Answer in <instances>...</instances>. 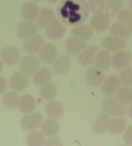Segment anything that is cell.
I'll return each instance as SVG.
<instances>
[{
  "mask_svg": "<svg viewBox=\"0 0 132 146\" xmlns=\"http://www.w3.org/2000/svg\"><path fill=\"white\" fill-rule=\"evenodd\" d=\"M25 142L28 146H41L45 145V136L38 131H30L27 135Z\"/></svg>",
  "mask_w": 132,
  "mask_h": 146,
  "instance_id": "31",
  "label": "cell"
},
{
  "mask_svg": "<svg viewBox=\"0 0 132 146\" xmlns=\"http://www.w3.org/2000/svg\"><path fill=\"white\" fill-rule=\"evenodd\" d=\"M20 13L22 18L24 20L33 22L38 18L40 13V9L35 2L29 1L23 5Z\"/></svg>",
  "mask_w": 132,
  "mask_h": 146,
  "instance_id": "16",
  "label": "cell"
},
{
  "mask_svg": "<svg viewBox=\"0 0 132 146\" xmlns=\"http://www.w3.org/2000/svg\"><path fill=\"white\" fill-rule=\"evenodd\" d=\"M128 122L122 116H115L109 119L107 131L113 135H119L123 133L127 127Z\"/></svg>",
  "mask_w": 132,
  "mask_h": 146,
  "instance_id": "20",
  "label": "cell"
},
{
  "mask_svg": "<svg viewBox=\"0 0 132 146\" xmlns=\"http://www.w3.org/2000/svg\"><path fill=\"white\" fill-rule=\"evenodd\" d=\"M45 112L48 117L57 120L63 116L64 107L60 101L52 100L49 102L46 105Z\"/></svg>",
  "mask_w": 132,
  "mask_h": 146,
  "instance_id": "22",
  "label": "cell"
},
{
  "mask_svg": "<svg viewBox=\"0 0 132 146\" xmlns=\"http://www.w3.org/2000/svg\"><path fill=\"white\" fill-rule=\"evenodd\" d=\"M99 47L95 45H91L85 47L79 55V62L82 66L87 67L91 65L94 62L95 58L96 56Z\"/></svg>",
  "mask_w": 132,
  "mask_h": 146,
  "instance_id": "18",
  "label": "cell"
},
{
  "mask_svg": "<svg viewBox=\"0 0 132 146\" xmlns=\"http://www.w3.org/2000/svg\"><path fill=\"white\" fill-rule=\"evenodd\" d=\"M62 142L59 138L57 137H51V138L46 140L45 145L51 146H60L62 145Z\"/></svg>",
  "mask_w": 132,
  "mask_h": 146,
  "instance_id": "39",
  "label": "cell"
},
{
  "mask_svg": "<svg viewBox=\"0 0 132 146\" xmlns=\"http://www.w3.org/2000/svg\"><path fill=\"white\" fill-rule=\"evenodd\" d=\"M43 121V116L40 112L26 114L21 118L20 126L23 131L30 132L40 127Z\"/></svg>",
  "mask_w": 132,
  "mask_h": 146,
  "instance_id": "3",
  "label": "cell"
},
{
  "mask_svg": "<svg viewBox=\"0 0 132 146\" xmlns=\"http://www.w3.org/2000/svg\"><path fill=\"white\" fill-rule=\"evenodd\" d=\"M38 32L37 25L33 21H22L17 27V35L21 40H27L35 36Z\"/></svg>",
  "mask_w": 132,
  "mask_h": 146,
  "instance_id": "14",
  "label": "cell"
},
{
  "mask_svg": "<svg viewBox=\"0 0 132 146\" xmlns=\"http://www.w3.org/2000/svg\"><path fill=\"white\" fill-rule=\"evenodd\" d=\"M89 5L85 0H65L60 13L65 21L71 24L81 23L87 18Z\"/></svg>",
  "mask_w": 132,
  "mask_h": 146,
  "instance_id": "1",
  "label": "cell"
},
{
  "mask_svg": "<svg viewBox=\"0 0 132 146\" xmlns=\"http://www.w3.org/2000/svg\"><path fill=\"white\" fill-rule=\"evenodd\" d=\"M85 47H86V43L85 42V41L74 36L68 38L65 43L66 50L73 55L79 54Z\"/></svg>",
  "mask_w": 132,
  "mask_h": 146,
  "instance_id": "23",
  "label": "cell"
},
{
  "mask_svg": "<svg viewBox=\"0 0 132 146\" xmlns=\"http://www.w3.org/2000/svg\"><path fill=\"white\" fill-rule=\"evenodd\" d=\"M58 88L53 83H48V84L41 86L39 91L41 100L45 102H50L53 100L57 96Z\"/></svg>",
  "mask_w": 132,
  "mask_h": 146,
  "instance_id": "29",
  "label": "cell"
},
{
  "mask_svg": "<svg viewBox=\"0 0 132 146\" xmlns=\"http://www.w3.org/2000/svg\"><path fill=\"white\" fill-rule=\"evenodd\" d=\"M2 62L9 66H13L19 62L20 53L19 50L14 46L5 47L0 53Z\"/></svg>",
  "mask_w": 132,
  "mask_h": 146,
  "instance_id": "13",
  "label": "cell"
},
{
  "mask_svg": "<svg viewBox=\"0 0 132 146\" xmlns=\"http://www.w3.org/2000/svg\"><path fill=\"white\" fill-rule=\"evenodd\" d=\"M129 8H130L131 10L132 11V0H130V1H129Z\"/></svg>",
  "mask_w": 132,
  "mask_h": 146,
  "instance_id": "44",
  "label": "cell"
},
{
  "mask_svg": "<svg viewBox=\"0 0 132 146\" xmlns=\"http://www.w3.org/2000/svg\"><path fill=\"white\" fill-rule=\"evenodd\" d=\"M19 66L22 72L27 76H31L40 68V60L36 56L27 55L19 61Z\"/></svg>",
  "mask_w": 132,
  "mask_h": 146,
  "instance_id": "4",
  "label": "cell"
},
{
  "mask_svg": "<svg viewBox=\"0 0 132 146\" xmlns=\"http://www.w3.org/2000/svg\"><path fill=\"white\" fill-rule=\"evenodd\" d=\"M29 80L27 76L22 72H16L9 80V86L16 92H22L27 88Z\"/></svg>",
  "mask_w": 132,
  "mask_h": 146,
  "instance_id": "10",
  "label": "cell"
},
{
  "mask_svg": "<svg viewBox=\"0 0 132 146\" xmlns=\"http://www.w3.org/2000/svg\"><path fill=\"white\" fill-rule=\"evenodd\" d=\"M32 1H34V2H40L42 1V0H32Z\"/></svg>",
  "mask_w": 132,
  "mask_h": 146,
  "instance_id": "45",
  "label": "cell"
},
{
  "mask_svg": "<svg viewBox=\"0 0 132 146\" xmlns=\"http://www.w3.org/2000/svg\"><path fill=\"white\" fill-rule=\"evenodd\" d=\"M110 33L112 35L124 40L132 36L131 29L120 22L113 23L110 26Z\"/></svg>",
  "mask_w": 132,
  "mask_h": 146,
  "instance_id": "30",
  "label": "cell"
},
{
  "mask_svg": "<svg viewBox=\"0 0 132 146\" xmlns=\"http://www.w3.org/2000/svg\"><path fill=\"white\" fill-rule=\"evenodd\" d=\"M102 109L104 113L113 117L123 116L126 113V106L121 103L116 98L110 96H107L102 102Z\"/></svg>",
  "mask_w": 132,
  "mask_h": 146,
  "instance_id": "2",
  "label": "cell"
},
{
  "mask_svg": "<svg viewBox=\"0 0 132 146\" xmlns=\"http://www.w3.org/2000/svg\"><path fill=\"white\" fill-rule=\"evenodd\" d=\"M60 0H47V1L50 4H55L57 3L58 1H59Z\"/></svg>",
  "mask_w": 132,
  "mask_h": 146,
  "instance_id": "42",
  "label": "cell"
},
{
  "mask_svg": "<svg viewBox=\"0 0 132 146\" xmlns=\"http://www.w3.org/2000/svg\"><path fill=\"white\" fill-rule=\"evenodd\" d=\"M115 97L124 106L129 105L132 103V88L127 86L121 87L115 93Z\"/></svg>",
  "mask_w": 132,
  "mask_h": 146,
  "instance_id": "34",
  "label": "cell"
},
{
  "mask_svg": "<svg viewBox=\"0 0 132 146\" xmlns=\"http://www.w3.org/2000/svg\"><path fill=\"white\" fill-rule=\"evenodd\" d=\"M44 45V39L42 36L35 35L26 40L23 43V50L29 54H35L39 52Z\"/></svg>",
  "mask_w": 132,
  "mask_h": 146,
  "instance_id": "19",
  "label": "cell"
},
{
  "mask_svg": "<svg viewBox=\"0 0 132 146\" xmlns=\"http://www.w3.org/2000/svg\"><path fill=\"white\" fill-rule=\"evenodd\" d=\"M71 35L74 37L81 39L84 41H87L93 38V30L90 26L82 24L75 26L71 29Z\"/></svg>",
  "mask_w": 132,
  "mask_h": 146,
  "instance_id": "27",
  "label": "cell"
},
{
  "mask_svg": "<svg viewBox=\"0 0 132 146\" xmlns=\"http://www.w3.org/2000/svg\"><path fill=\"white\" fill-rule=\"evenodd\" d=\"M102 45L104 49L109 52H114L123 50L126 46V41L124 39L109 35L105 37L102 41Z\"/></svg>",
  "mask_w": 132,
  "mask_h": 146,
  "instance_id": "12",
  "label": "cell"
},
{
  "mask_svg": "<svg viewBox=\"0 0 132 146\" xmlns=\"http://www.w3.org/2000/svg\"><path fill=\"white\" fill-rule=\"evenodd\" d=\"M90 25L95 32L102 33L108 29L110 25L109 17L106 14H95L90 20Z\"/></svg>",
  "mask_w": 132,
  "mask_h": 146,
  "instance_id": "11",
  "label": "cell"
},
{
  "mask_svg": "<svg viewBox=\"0 0 132 146\" xmlns=\"http://www.w3.org/2000/svg\"><path fill=\"white\" fill-rule=\"evenodd\" d=\"M124 142L128 145H132V125L126 129L123 135Z\"/></svg>",
  "mask_w": 132,
  "mask_h": 146,
  "instance_id": "38",
  "label": "cell"
},
{
  "mask_svg": "<svg viewBox=\"0 0 132 146\" xmlns=\"http://www.w3.org/2000/svg\"><path fill=\"white\" fill-rule=\"evenodd\" d=\"M19 98V94L16 91H9L4 94L2 98V102L6 108L14 110L18 106Z\"/></svg>",
  "mask_w": 132,
  "mask_h": 146,
  "instance_id": "32",
  "label": "cell"
},
{
  "mask_svg": "<svg viewBox=\"0 0 132 146\" xmlns=\"http://www.w3.org/2000/svg\"><path fill=\"white\" fill-rule=\"evenodd\" d=\"M128 114L129 118L132 120V103L129 104V106L128 109Z\"/></svg>",
  "mask_w": 132,
  "mask_h": 146,
  "instance_id": "41",
  "label": "cell"
},
{
  "mask_svg": "<svg viewBox=\"0 0 132 146\" xmlns=\"http://www.w3.org/2000/svg\"><path fill=\"white\" fill-rule=\"evenodd\" d=\"M111 55L106 49L98 51L94 60L96 67L102 70H107L111 66Z\"/></svg>",
  "mask_w": 132,
  "mask_h": 146,
  "instance_id": "21",
  "label": "cell"
},
{
  "mask_svg": "<svg viewBox=\"0 0 132 146\" xmlns=\"http://www.w3.org/2000/svg\"><path fill=\"white\" fill-rule=\"evenodd\" d=\"M66 28L63 24L57 19L45 27V35L51 40H59L64 36Z\"/></svg>",
  "mask_w": 132,
  "mask_h": 146,
  "instance_id": "6",
  "label": "cell"
},
{
  "mask_svg": "<svg viewBox=\"0 0 132 146\" xmlns=\"http://www.w3.org/2000/svg\"><path fill=\"white\" fill-rule=\"evenodd\" d=\"M106 0H89V11L93 14L101 13L105 10Z\"/></svg>",
  "mask_w": 132,
  "mask_h": 146,
  "instance_id": "37",
  "label": "cell"
},
{
  "mask_svg": "<svg viewBox=\"0 0 132 146\" xmlns=\"http://www.w3.org/2000/svg\"><path fill=\"white\" fill-rule=\"evenodd\" d=\"M123 0H106L105 14L109 17L117 15L123 7Z\"/></svg>",
  "mask_w": 132,
  "mask_h": 146,
  "instance_id": "33",
  "label": "cell"
},
{
  "mask_svg": "<svg viewBox=\"0 0 132 146\" xmlns=\"http://www.w3.org/2000/svg\"><path fill=\"white\" fill-rule=\"evenodd\" d=\"M41 129V132L45 137H53L57 135L59 132L60 127L56 119L49 118L43 121Z\"/></svg>",
  "mask_w": 132,
  "mask_h": 146,
  "instance_id": "26",
  "label": "cell"
},
{
  "mask_svg": "<svg viewBox=\"0 0 132 146\" xmlns=\"http://www.w3.org/2000/svg\"><path fill=\"white\" fill-rule=\"evenodd\" d=\"M58 55V48L55 44L51 43L43 45L39 50V60L45 65H49L55 60Z\"/></svg>",
  "mask_w": 132,
  "mask_h": 146,
  "instance_id": "7",
  "label": "cell"
},
{
  "mask_svg": "<svg viewBox=\"0 0 132 146\" xmlns=\"http://www.w3.org/2000/svg\"><path fill=\"white\" fill-rule=\"evenodd\" d=\"M131 62V54L123 49L117 51L111 57V65L116 70H122L128 67Z\"/></svg>",
  "mask_w": 132,
  "mask_h": 146,
  "instance_id": "8",
  "label": "cell"
},
{
  "mask_svg": "<svg viewBox=\"0 0 132 146\" xmlns=\"http://www.w3.org/2000/svg\"><path fill=\"white\" fill-rule=\"evenodd\" d=\"M109 118L105 113H101L92 124V129L97 135H103L107 131Z\"/></svg>",
  "mask_w": 132,
  "mask_h": 146,
  "instance_id": "28",
  "label": "cell"
},
{
  "mask_svg": "<svg viewBox=\"0 0 132 146\" xmlns=\"http://www.w3.org/2000/svg\"><path fill=\"white\" fill-rule=\"evenodd\" d=\"M106 78L103 70L97 67L89 68L85 74V82L88 86L96 87L102 84Z\"/></svg>",
  "mask_w": 132,
  "mask_h": 146,
  "instance_id": "15",
  "label": "cell"
},
{
  "mask_svg": "<svg viewBox=\"0 0 132 146\" xmlns=\"http://www.w3.org/2000/svg\"><path fill=\"white\" fill-rule=\"evenodd\" d=\"M71 67V59L69 56L63 54L56 58L53 62L52 69L57 76H63L67 74Z\"/></svg>",
  "mask_w": 132,
  "mask_h": 146,
  "instance_id": "9",
  "label": "cell"
},
{
  "mask_svg": "<svg viewBox=\"0 0 132 146\" xmlns=\"http://www.w3.org/2000/svg\"><path fill=\"white\" fill-rule=\"evenodd\" d=\"M52 79V73L47 67H41L33 74V81L36 86H43Z\"/></svg>",
  "mask_w": 132,
  "mask_h": 146,
  "instance_id": "24",
  "label": "cell"
},
{
  "mask_svg": "<svg viewBox=\"0 0 132 146\" xmlns=\"http://www.w3.org/2000/svg\"><path fill=\"white\" fill-rule=\"evenodd\" d=\"M117 19L120 23L124 24L132 30V11L129 9L121 10L117 14Z\"/></svg>",
  "mask_w": 132,
  "mask_h": 146,
  "instance_id": "35",
  "label": "cell"
},
{
  "mask_svg": "<svg viewBox=\"0 0 132 146\" xmlns=\"http://www.w3.org/2000/svg\"><path fill=\"white\" fill-rule=\"evenodd\" d=\"M7 88V81L3 76H0V94H3Z\"/></svg>",
  "mask_w": 132,
  "mask_h": 146,
  "instance_id": "40",
  "label": "cell"
},
{
  "mask_svg": "<svg viewBox=\"0 0 132 146\" xmlns=\"http://www.w3.org/2000/svg\"><path fill=\"white\" fill-rule=\"evenodd\" d=\"M121 82L119 78L116 74L109 75L105 78L101 85V92L106 96H111L116 93L120 88Z\"/></svg>",
  "mask_w": 132,
  "mask_h": 146,
  "instance_id": "5",
  "label": "cell"
},
{
  "mask_svg": "<svg viewBox=\"0 0 132 146\" xmlns=\"http://www.w3.org/2000/svg\"><path fill=\"white\" fill-rule=\"evenodd\" d=\"M119 78L121 84L123 86L132 87V68L126 67L121 70Z\"/></svg>",
  "mask_w": 132,
  "mask_h": 146,
  "instance_id": "36",
  "label": "cell"
},
{
  "mask_svg": "<svg viewBox=\"0 0 132 146\" xmlns=\"http://www.w3.org/2000/svg\"><path fill=\"white\" fill-rule=\"evenodd\" d=\"M37 106L36 98L33 95L29 94H23L19 98L18 109L22 114H26L33 113Z\"/></svg>",
  "mask_w": 132,
  "mask_h": 146,
  "instance_id": "17",
  "label": "cell"
},
{
  "mask_svg": "<svg viewBox=\"0 0 132 146\" xmlns=\"http://www.w3.org/2000/svg\"><path fill=\"white\" fill-rule=\"evenodd\" d=\"M3 68V63L1 60H0V72L2 71Z\"/></svg>",
  "mask_w": 132,
  "mask_h": 146,
  "instance_id": "43",
  "label": "cell"
},
{
  "mask_svg": "<svg viewBox=\"0 0 132 146\" xmlns=\"http://www.w3.org/2000/svg\"><path fill=\"white\" fill-rule=\"evenodd\" d=\"M56 19V15L53 9L43 8L40 11V13L36 21L39 28H45L48 25Z\"/></svg>",
  "mask_w": 132,
  "mask_h": 146,
  "instance_id": "25",
  "label": "cell"
}]
</instances>
